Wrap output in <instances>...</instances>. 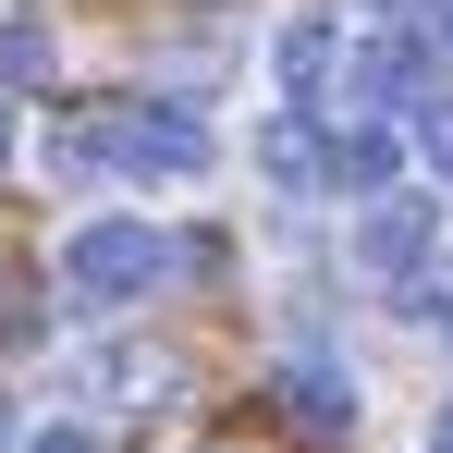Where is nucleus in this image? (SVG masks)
<instances>
[{"label": "nucleus", "instance_id": "nucleus-1", "mask_svg": "<svg viewBox=\"0 0 453 453\" xmlns=\"http://www.w3.org/2000/svg\"><path fill=\"white\" fill-rule=\"evenodd\" d=\"M74 148L111 172V184H135V196H172V184H209L221 172V135H209V111L196 98H111V111H86Z\"/></svg>", "mask_w": 453, "mask_h": 453}, {"label": "nucleus", "instance_id": "nucleus-2", "mask_svg": "<svg viewBox=\"0 0 453 453\" xmlns=\"http://www.w3.org/2000/svg\"><path fill=\"white\" fill-rule=\"evenodd\" d=\"M159 282H172V233L148 209H86L62 233V306H86V319H135Z\"/></svg>", "mask_w": 453, "mask_h": 453}, {"label": "nucleus", "instance_id": "nucleus-3", "mask_svg": "<svg viewBox=\"0 0 453 453\" xmlns=\"http://www.w3.org/2000/svg\"><path fill=\"white\" fill-rule=\"evenodd\" d=\"M429 245H441V196H417V184L356 196V270H368V282H417Z\"/></svg>", "mask_w": 453, "mask_h": 453}, {"label": "nucleus", "instance_id": "nucleus-4", "mask_svg": "<svg viewBox=\"0 0 453 453\" xmlns=\"http://www.w3.org/2000/svg\"><path fill=\"white\" fill-rule=\"evenodd\" d=\"M74 392L86 404H159V392H172V343H148V331L111 319V331L74 356Z\"/></svg>", "mask_w": 453, "mask_h": 453}, {"label": "nucleus", "instance_id": "nucleus-5", "mask_svg": "<svg viewBox=\"0 0 453 453\" xmlns=\"http://www.w3.org/2000/svg\"><path fill=\"white\" fill-rule=\"evenodd\" d=\"M270 417H282V429H295V441H356V380L331 368V356H295V368L270 380Z\"/></svg>", "mask_w": 453, "mask_h": 453}, {"label": "nucleus", "instance_id": "nucleus-6", "mask_svg": "<svg viewBox=\"0 0 453 453\" xmlns=\"http://www.w3.org/2000/svg\"><path fill=\"white\" fill-rule=\"evenodd\" d=\"M319 159H331V196H392L417 148H404V123H392V111H356L343 135H319Z\"/></svg>", "mask_w": 453, "mask_h": 453}, {"label": "nucleus", "instance_id": "nucleus-7", "mask_svg": "<svg viewBox=\"0 0 453 453\" xmlns=\"http://www.w3.org/2000/svg\"><path fill=\"white\" fill-rule=\"evenodd\" d=\"M343 98H356V111H417V98H429V50H417V37H356V50H343Z\"/></svg>", "mask_w": 453, "mask_h": 453}, {"label": "nucleus", "instance_id": "nucleus-8", "mask_svg": "<svg viewBox=\"0 0 453 453\" xmlns=\"http://www.w3.org/2000/svg\"><path fill=\"white\" fill-rule=\"evenodd\" d=\"M331 74H343V37H331V25H282V37H270V86H282V111L319 98Z\"/></svg>", "mask_w": 453, "mask_h": 453}, {"label": "nucleus", "instance_id": "nucleus-9", "mask_svg": "<svg viewBox=\"0 0 453 453\" xmlns=\"http://www.w3.org/2000/svg\"><path fill=\"white\" fill-rule=\"evenodd\" d=\"M50 74H62V37L37 12H0V98H37Z\"/></svg>", "mask_w": 453, "mask_h": 453}, {"label": "nucleus", "instance_id": "nucleus-10", "mask_svg": "<svg viewBox=\"0 0 453 453\" xmlns=\"http://www.w3.org/2000/svg\"><path fill=\"white\" fill-rule=\"evenodd\" d=\"M12 343H37V282L0 257V356H12Z\"/></svg>", "mask_w": 453, "mask_h": 453}, {"label": "nucleus", "instance_id": "nucleus-11", "mask_svg": "<svg viewBox=\"0 0 453 453\" xmlns=\"http://www.w3.org/2000/svg\"><path fill=\"white\" fill-rule=\"evenodd\" d=\"M417 159L453 172V98H417Z\"/></svg>", "mask_w": 453, "mask_h": 453}, {"label": "nucleus", "instance_id": "nucleus-12", "mask_svg": "<svg viewBox=\"0 0 453 453\" xmlns=\"http://www.w3.org/2000/svg\"><path fill=\"white\" fill-rule=\"evenodd\" d=\"M25 453H111V441H98L86 417H50V429H25Z\"/></svg>", "mask_w": 453, "mask_h": 453}, {"label": "nucleus", "instance_id": "nucleus-13", "mask_svg": "<svg viewBox=\"0 0 453 453\" xmlns=\"http://www.w3.org/2000/svg\"><path fill=\"white\" fill-rule=\"evenodd\" d=\"M25 159V98H0V172Z\"/></svg>", "mask_w": 453, "mask_h": 453}, {"label": "nucleus", "instance_id": "nucleus-14", "mask_svg": "<svg viewBox=\"0 0 453 453\" xmlns=\"http://www.w3.org/2000/svg\"><path fill=\"white\" fill-rule=\"evenodd\" d=\"M0 453H25V404L12 392H0Z\"/></svg>", "mask_w": 453, "mask_h": 453}, {"label": "nucleus", "instance_id": "nucleus-15", "mask_svg": "<svg viewBox=\"0 0 453 453\" xmlns=\"http://www.w3.org/2000/svg\"><path fill=\"white\" fill-rule=\"evenodd\" d=\"M429 453H453V404H441V417H429Z\"/></svg>", "mask_w": 453, "mask_h": 453}, {"label": "nucleus", "instance_id": "nucleus-16", "mask_svg": "<svg viewBox=\"0 0 453 453\" xmlns=\"http://www.w3.org/2000/svg\"><path fill=\"white\" fill-rule=\"evenodd\" d=\"M380 12H404V0H380Z\"/></svg>", "mask_w": 453, "mask_h": 453}, {"label": "nucleus", "instance_id": "nucleus-17", "mask_svg": "<svg viewBox=\"0 0 453 453\" xmlns=\"http://www.w3.org/2000/svg\"><path fill=\"white\" fill-rule=\"evenodd\" d=\"M441 319H453V306H441Z\"/></svg>", "mask_w": 453, "mask_h": 453}]
</instances>
